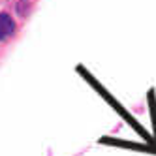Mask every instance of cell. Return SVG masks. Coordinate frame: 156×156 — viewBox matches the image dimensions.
Returning a JSON list of instances; mask_svg holds the SVG:
<instances>
[{
	"mask_svg": "<svg viewBox=\"0 0 156 156\" xmlns=\"http://www.w3.org/2000/svg\"><path fill=\"white\" fill-rule=\"evenodd\" d=\"M15 32V21L9 13H0V41L8 40Z\"/></svg>",
	"mask_w": 156,
	"mask_h": 156,
	"instance_id": "obj_1",
	"label": "cell"
}]
</instances>
